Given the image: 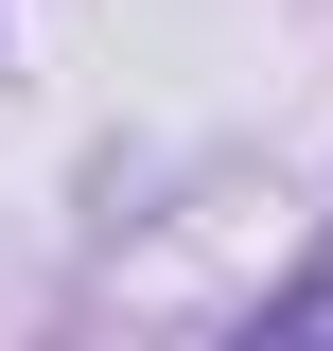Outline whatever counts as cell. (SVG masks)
I'll return each mask as SVG.
<instances>
[]
</instances>
